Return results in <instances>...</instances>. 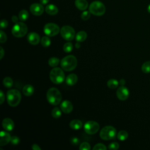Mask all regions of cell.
Returning a JSON list of instances; mask_svg holds the SVG:
<instances>
[{"label": "cell", "instance_id": "cell-10", "mask_svg": "<svg viewBox=\"0 0 150 150\" xmlns=\"http://www.w3.org/2000/svg\"><path fill=\"white\" fill-rule=\"evenodd\" d=\"M100 128V125L98 122L94 121H87L84 125V131L90 135H93L97 133Z\"/></svg>", "mask_w": 150, "mask_h": 150}, {"label": "cell", "instance_id": "cell-12", "mask_svg": "<svg viewBox=\"0 0 150 150\" xmlns=\"http://www.w3.org/2000/svg\"><path fill=\"white\" fill-rule=\"evenodd\" d=\"M30 11L33 15L35 16H40L43 13L44 8L42 4L35 3L30 5Z\"/></svg>", "mask_w": 150, "mask_h": 150}, {"label": "cell", "instance_id": "cell-38", "mask_svg": "<svg viewBox=\"0 0 150 150\" xmlns=\"http://www.w3.org/2000/svg\"><path fill=\"white\" fill-rule=\"evenodd\" d=\"M8 25V22L6 19H2L0 23V27L2 29H5Z\"/></svg>", "mask_w": 150, "mask_h": 150}, {"label": "cell", "instance_id": "cell-19", "mask_svg": "<svg viewBox=\"0 0 150 150\" xmlns=\"http://www.w3.org/2000/svg\"><path fill=\"white\" fill-rule=\"evenodd\" d=\"M45 11L49 15H54L57 13V12H58V8L54 5L50 4V5H47L45 7Z\"/></svg>", "mask_w": 150, "mask_h": 150}, {"label": "cell", "instance_id": "cell-41", "mask_svg": "<svg viewBox=\"0 0 150 150\" xmlns=\"http://www.w3.org/2000/svg\"><path fill=\"white\" fill-rule=\"evenodd\" d=\"M0 49H1V56H0V59H2L4 56V54H5V52H4V50L3 49V47L2 46H0Z\"/></svg>", "mask_w": 150, "mask_h": 150}, {"label": "cell", "instance_id": "cell-25", "mask_svg": "<svg viewBox=\"0 0 150 150\" xmlns=\"http://www.w3.org/2000/svg\"><path fill=\"white\" fill-rule=\"evenodd\" d=\"M60 63V59L56 57H52L48 60V64L50 67H55Z\"/></svg>", "mask_w": 150, "mask_h": 150}, {"label": "cell", "instance_id": "cell-37", "mask_svg": "<svg viewBox=\"0 0 150 150\" xmlns=\"http://www.w3.org/2000/svg\"><path fill=\"white\" fill-rule=\"evenodd\" d=\"M11 142L12 144H13L14 145H18L19 143L20 139L17 136H13L12 137H11Z\"/></svg>", "mask_w": 150, "mask_h": 150}, {"label": "cell", "instance_id": "cell-14", "mask_svg": "<svg viewBox=\"0 0 150 150\" xmlns=\"http://www.w3.org/2000/svg\"><path fill=\"white\" fill-rule=\"evenodd\" d=\"M11 139V137L6 131H1L0 132V146H5L8 144Z\"/></svg>", "mask_w": 150, "mask_h": 150}, {"label": "cell", "instance_id": "cell-24", "mask_svg": "<svg viewBox=\"0 0 150 150\" xmlns=\"http://www.w3.org/2000/svg\"><path fill=\"white\" fill-rule=\"evenodd\" d=\"M18 16H19V19L21 21H25L29 18V13L26 10L23 9L19 12L18 14Z\"/></svg>", "mask_w": 150, "mask_h": 150}, {"label": "cell", "instance_id": "cell-21", "mask_svg": "<svg viewBox=\"0 0 150 150\" xmlns=\"http://www.w3.org/2000/svg\"><path fill=\"white\" fill-rule=\"evenodd\" d=\"M22 93L26 96H30L34 93V88L30 84H26L23 87Z\"/></svg>", "mask_w": 150, "mask_h": 150}, {"label": "cell", "instance_id": "cell-3", "mask_svg": "<svg viewBox=\"0 0 150 150\" xmlns=\"http://www.w3.org/2000/svg\"><path fill=\"white\" fill-rule=\"evenodd\" d=\"M21 94L16 89H11L7 91L6 100L8 104L11 107L17 106L21 100Z\"/></svg>", "mask_w": 150, "mask_h": 150}, {"label": "cell", "instance_id": "cell-7", "mask_svg": "<svg viewBox=\"0 0 150 150\" xmlns=\"http://www.w3.org/2000/svg\"><path fill=\"white\" fill-rule=\"evenodd\" d=\"M117 134L115 128L110 125L105 126L103 128L100 132V137L104 140H111L114 139Z\"/></svg>", "mask_w": 150, "mask_h": 150}, {"label": "cell", "instance_id": "cell-46", "mask_svg": "<svg viewBox=\"0 0 150 150\" xmlns=\"http://www.w3.org/2000/svg\"><path fill=\"white\" fill-rule=\"evenodd\" d=\"M147 9H148V12L149 13H150V4L149 5V6H148V8H147Z\"/></svg>", "mask_w": 150, "mask_h": 150}, {"label": "cell", "instance_id": "cell-27", "mask_svg": "<svg viewBox=\"0 0 150 150\" xmlns=\"http://www.w3.org/2000/svg\"><path fill=\"white\" fill-rule=\"evenodd\" d=\"M40 43L41 45L45 47H49L50 44H51V40L48 37V36H43L41 40H40Z\"/></svg>", "mask_w": 150, "mask_h": 150}, {"label": "cell", "instance_id": "cell-44", "mask_svg": "<svg viewBox=\"0 0 150 150\" xmlns=\"http://www.w3.org/2000/svg\"><path fill=\"white\" fill-rule=\"evenodd\" d=\"M125 80L123 79H121V80H120V81H119V84H120L121 86H124V85L125 84Z\"/></svg>", "mask_w": 150, "mask_h": 150}, {"label": "cell", "instance_id": "cell-4", "mask_svg": "<svg viewBox=\"0 0 150 150\" xmlns=\"http://www.w3.org/2000/svg\"><path fill=\"white\" fill-rule=\"evenodd\" d=\"M49 77L50 80L54 84H60L65 80V75L63 70L60 68L55 67L50 72Z\"/></svg>", "mask_w": 150, "mask_h": 150}, {"label": "cell", "instance_id": "cell-45", "mask_svg": "<svg viewBox=\"0 0 150 150\" xmlns=\"http://www.w3.org/2000/svg\"><path fill=\"white\" fill-rule=\"evenodd\" d=\"M75 46H76V47L77 49H79V48L80 47V42H76V43L75 44Z\"/></svg>", "mask_w": 150, "mask_h": 150}, {"label": "cell", "instance_id": "cell-18", "mask_svg": "<svg viewBox=\"0 0 150 150\" xmlns=\"http://www.w3.org/2000/svg\"><path fill=\"white\" fill-rule=\"evenodd\" d=\"M74 4L76 8L81 11L86 10L88 5L86 0H75Z\"/></svg>", "mask_w": 150, "mask_h": 150}, {"label": "cell", "instance_id": "cell-42", "mask_svg": "<svg viewBox=\"0 0 150 150\" xmlns=\"http://www.w3.org/2000/svg\"><path fill=\"white\" fill-rule=\"evenodd\" d=\"M18 19H19V18H18L16 16H15V15H13V16H12V22H14V23H17V22H18Z\"/></svg>", "mask_w": 150, "mask_h": 150}, {"label": "cell", "instance_id": "cell-29", "mask_svg": "<svg viewBox=\"0 0 150 150\" xmlns=\"http://www.w3.org/2000/svg\"><path fill=\"white\" fill-rule=\"evenodd\" d=\"M52 115L54 118H59L62 115L61 110L58 107H54L52 110Z\"/></svg>", "mask_w": 150, "mask_h": 150}, {"label": "cell", "instance_id": "cell-9", "mask_svg": "<svg viewBox=\"0 0 150 150\" xmlns=\"http://www.w3.org/2000/svg\"><path fill=\"white\" fill-rule=\"evenodd\" d=\"M43 31L46 35L54 36L60 32V29L57 25L54 23H47L44 26Z\"/></svg>", "mask_w": 150, "mask_h": 150}, {"label": "cell", "instance_id": "cell-39", "mask_svg": "<svg viewBox=\"0 0 150 150\" xmlns=\"http://www.w3.org/2000/svg\"><path fill=\"white\" fill-rule=\"evenodd\" d=\"M4 100H5L4 93V92L2 90H1L0 91V104H2V103H4Z\"/></svg>", "mask_w": 150, "mask_h": 150}, {"label": "cell", "instance_id": "cell-33", "mask_svg": "<svg viewBox=\"0 0 150 150\" xmlns=\"http://www.w3.org/2000/svg\"><path fill=\"white\" fill-rule=\"evenodd\" d=\"M106 149H107V147L105 146V145L101 143L97 144L93 148V150H106Z\"/></svg>", "mask_w": 150, "mask_h": 150}, {"label": "cell", "instance_id": "cell-1", "mask_svg": "<svg viewBox=\"0 0 150 150\" xmlns=\"http://www.w3.org/2000/svg\"><path fill=\"white\" fill-rule=\"evenodd\" d=\"M46 98L50 104L57 105L60 103L62 96L61 93L57 88L51 87L46 93Z\"/></svg>", "mask_w": 150, "mask_h": 150}, {"label": "cell", "instance_id": "cell-34", "mask_svg": "<svg viewBox=\"0 0 150 150\" xmlns=\"http://www.w3.org/2000/svg\"><path fill=\"white\" fill-rule=\"evenodd\" d=\"M90 13H91L90 12L87 11H85L83 12L81 15V19L84 21L88 20L90 18Z\"/></svg>", "mask_w": 150, "mask_h": 150}, {"label": "cell", "instance_id": "cell-32", "mask_svg": "<svg viewBox=\"0 0 150 150\" xmlns=\"http://www.w3.org/2000/svg\"><path fill=\"white\" fill-rule=\"evenodd\" d=\"M79 149H80V150H90V145L89 143H88L87 142H83L80 145Z\"/></svg>", "mask_w": 150, "mask_h": 150}, {"label": "cell", "instance_id": "cell-20", "mask_svg": "<svg viewBox=\"0 0 150 150\" xmlns=\"http://www.w3.org/2000/svg\"><path fill=\"white\" fill-rule=\"evenodd\" d=\"M70 127L73 129H80L83 126L82 122L79 120H73L71 121L69 123Z\"/></svg>", "mask_w": 150, "mask_h": 150}, {"label": "cell", "instance_id": "cell-13", "mask_svg": "<svg viewBox=\"0 0 150 150\" xmlns=\"http://www.w3.org/2000/svg\"><path fill=\"white\" fill-rule=\"evenodd\" d=\"M27 40L28 42L33 45H38L40 42V36L39 35L34 32H32L29 33L27 36Z\"/></svg>", "mask_w": 150, "mask_h": 150}, {"label": "cell", "instance_id": "cell-28", "mask_svg": "<svg viewBox=\"0 0 150 150\" xmlns=\"http://www.w3.org/2000/svg\"><path fill=\"white\" fill-rule=\"evenodd\" d=\"M128 137V134L126 131L121 130L119 131L117 134V138L120 141H125L126 139H127Z\"/></svg>", "mask_w": 150, "mask_h": 150}, {"label": "cell", "instance_id": "cell-23", "mask_svg": "<svg viewBox=\"0 0 150 150\" xmlns=\"http://www.w3.org/2000/svg\"><path fill=\"white\" fill-rule=\"evenodd\" d=\"M119 84V81H118L115 79H111L108 80L107 83V86L111 88V89H114L116 88Z\"/></svg>", "mask_w": 150, "mask_h": 150}, {"label": "cell", "instance_id": "cell-43", "mask_svg": "<svg viewBox=\"0 0 150 150\" xmlns=\"http://www.w3.org/2000/svg\"><path fill=\"white\" fill-rule=\"evenodd\" d=\"M40 2L41 3V4L46 5L49 2V0H40Z\"/></svg>", "mask_w": 150, "mask_h": 150}, {"label": "cell", "instance_id": "cell-5", "mask_svg": "<svg viewBox=\"0 0 150 150\" xmlns=\"http://www.w3.org/2000/svg\"><path fill=\"white\" fill-rule=\"evenodd\" d=\"M89 11L94 15L102 16L105 12V7L101 2L96 1L90 4L89 6Z\"/></svg>", "mask_w": 150, "mask_h": 150}, {"label": "cell", "instance_id": "cell-40", "mask_svg": "<svg viewBox=\"0 0 150 150\" xmlns=\"http://www.w3.org/2000/svg\"><path fill=\"white\" fill-rule=\"evenodd\" d=\"M32 149L33 150H41V148L37 144H33L32 146Z\"/></svg>", "mask_w": 150, "mask_h": 150}, {"label": "cell", "instance_id": "cell-11", "mask_svg": "<svg viewBox=\"0 0 150 150\" xmlns=\"http://www.w3.org/2000/svg\"><path fill=\"white\" fill-rule=\"evenodd\" d=\"M129 92L128 89L124 86H121L119 87L116 91L117 98L122 101L127 100L129 97Z\"/></svg>", "mask_w": 150, "mask_h": 150}, {"label": "cell", "instance_id": "cell-17", "mask_svg": "<svg viewBox=\"0 0 150 150\" xmlns=\"http://www.w3.org/2000/svg\"><path fill=\"white\" fill-rule=\"evenodd\" d=\"M78 80V77L76 74L71 73L69 74L66 78V83L68 86H73L74 85Z\"/></svg>", "mask_w": 150, "mask_h": 150}, {"label": "cell", "instance_id": "cell-35", "mask_svg": "<svg viewBox=\"0 0 150 150\" xmlns=\"http://www.w3.org/2000/svg\"><path fill=\"white\" fill-rule=\"evenodd\" d=\"M108 148L111 150H117L119 148V144L116 142H111V144H109Z\"/></svg>", "mask_w": 150, "mask_h": 150}, {"label": "cell", "instance_id": "cell-22", "mask_svg": "<svg viewBox=\"0 0 150 150\" xmlns=\"http://www.w3.org/2000/svg\"><path fill=\"white\" fill-rule=\"evenodd\" d=\"M87 37V33L85 31L81 30V31H80L78 33H77V34L76 35L75 38H76V40L77 42H82L86 39Z\"/></svg>", "mask_w": 150, "mask_h": 150}, {"label": "cell", "instance_id": "cell-36", "mask_svg": "<svg viewBox=\"0 0 150 150\" xmlns=\"http://www.w3.org/2000/svg\"><path fill=\"white\" fill-rule=\"evenodd\" d=\"M6 40H7V37L5 33L3 30H0V42L1 43H4L6 41Z\"/></svg>", "mask_w": 150, "mask_h": 150}, {"label": "cell", "instance_id": "cell-31", "mask_svg": "<svg viewBox=\"0 0 150 150\" xmlns=\"http://www.w3.org/2000/svg\"><path fill=\"white\" fill-rule=\"evenodd\" d=\"M63 48V50L66 53H70L72 51L73 49V46L71 42H67L64 44Z\"/></svg>", "mask_w": 150, "mask_h": 150}, {"label": "cell", "instance_id": "cell-2", "mask_svg": "<svg viewBox=\"0 0 150 150\" xmlns=\"http://www.w3.org/2000/svg\"><path fill=\"white\" fill-rule=\"evenodd\" d=\"M77 64L76 57L73 55H68L63 57L60 62L61 67L63 70L70 71L74 70Z\"/></svg>", "mask_w": 150, "mask_h": 150}, {"label": "cell", "instance_id": "cell-15", "mask_svg": "<svg viewBox=\"0 0 150 150\" xmlns=\"http://www.w3.org/2000/svg\"><path fill=\"white\" fill-rule=\"evenodd\" d=\"M73 108L72 103L69 100H64L60 104L61 110L65 114L70 113Z\"/></svg>", "mask_w": 150, "mask_h": 150}, {"label": "cell", "instance_id": "cell-8", "mask_svg": "<svg viewBox=\"0 0 150 150\" xmlns=\"http://www.w3.org/2000/svg\"><path fill=\"white\" fill-rule=\"evenodd\" d=\"M62 37L66 40L71 41L74 39L75 36V30L70 26H63L60 31Z\"/></svg>", "mask_w": 150, "mask_h": 150}, {"label": "cell", "instance_id": "cell-6", "mask_svg": "<svg viewBox=\"0 0 150 150\" xmlns=\"http://www.w3.org/2000/svg\"><path fill=\"white\" fill-rule=\"evenodd\" d=\"M27 32L28 27L25 23L22 22L16 23L12 29V33L16 38H22L26 35Z\"/></svg>", "mask_w": 150, "mask_h": 150}, {"label": "cell", "instance_id": "cell-16", "mask_svg": "<svg viewBox=\"0 0 150 150\" xmlns=\"http://www.w3.org/2000/svg\"><path fill=\"white\" fill-rule=\"evenodd\" d=\"M2 125L3 128L7 131H11L14 128V122L9 118H4L2 121Z\"/></svg>", "mask_w": 150, "mask_h": 150}, {"label": "cell", "instance_id": "cell-30", "mask_svg": "<svg viewBox=\"0 0 150 150\" xmlns=\"http://www.w3.org/2000/svg\"><path fill=\"white\" fill-rule=\"evenodd\" d=\"M141 70L144 73H150V61H147L144 63L142 65Z\"/></svg>", "mask_w": 150, "mask_h": 150}, {"label": "cell", "instance_id": "cell-26", "mask_svg": "<svg viewBox=\"0 0 150 150\" xmlns=\"http://www.w3.org/2000/svg\"><path fill=\"white\" fill-rule=\"evenodd\" d=\"M3 84L6 88H11L13 86V81L9 77H6L3 80Z\"/></svg>", "mask_w": 150, "mask_h": 150}]
</instances>
